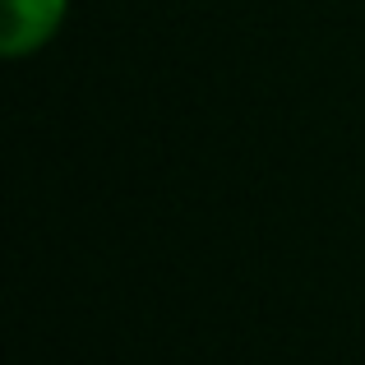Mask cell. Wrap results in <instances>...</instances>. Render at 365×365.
I'll use <instances>...</instances> for the list:
<instances>
[{"mask_svg":"<svg viewBox=\"0 0 365 365\" xmlns=\"http://www.w3.org/2000/svg\"><path fill=\"white\" fill-rule=\"evenodd\" d=\"M56 14H61V0H5V46L24 51V46L42 42Z\"/></svg>","mask_w":365,"mask_h":365,"instance_id":"1","label":"cell"}]
</instances>
